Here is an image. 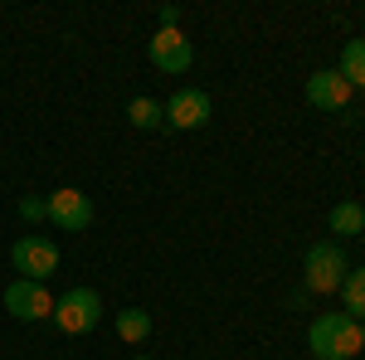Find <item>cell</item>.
I'll use <instances>...</instances> for the list:
<instances>
[{
    "mask_svg": "<svg viewBox=\"0 0 365 360\" xmlns=\"http://www.w3.org/2000/svg\"><path fill=\"white\" fill-rule=\"evenodd\" d=\"M117 336H122V341H132V346H141V341L151 336V312H141V307L117 312Z\"/></svg>",
    "mask_w": 365,
    "mask_h": 360,
    "instance_id": "10",
    "label": "cell"
},
{
    "mask_svg": "<svg viewBox=\"0 0 365 360\" xmlns=\"http://www.w3.org/2000/svg\"><path fill=\"white\" fill-rule=\"evenodd\" d=\"M20 215H25V220H49V200H34V195H25V200H20Z\"/></svg>",
    "mask_w": 365,
    "mask_h": 360,
    "instance_id": "15",
    "label": "cell"
},
{
    "mask_svg": "<svg viewBox=\"0 0 365 360\" xmlns=\"http://www.w3.org/2000/svg\"><path fill=\"white\" fill-rule=\"evenodd\" d=\"M341 297H346V317L365 322V268H351L341 282Z\"/></svg>",
    "mask_w": 365,
    "mask_h": 360,
    "instance_id": "13",
    "label": "cell"
},
{
    "mask_svg": "<svg viewBox=\"0 0 365 360\" xmlns=\"http://www.w3.org/2000/svg\"><path fill=\"white\" fill-rule=\"evenodd\" d=\"M161 112H166V127H175V132H195V127H205L210 122V93H200V88H180L170 103H161Z\"/></svg>",
    "mask_w": 365,
    "mask_h": 360,
    "instance_id": "7",
    "label": "cell"
},
{
    "mask_svg": "<svg viewBox=\"0 0 365 360\" xmlns=\"http://www.w3.org/2000/svg\"><path fill=\"white\" fill-rule=\"evenodd\" d=\"M49 220L58 229H68V234H83L88 224H93V200L83 190H73V185H63V190L49 195Z\"/></svg>",
    "mask_w": 365,
    "mask_h": 360,
    "instance_id": "8",
    "label": "cell"
},
{
    "mask_svg": "<svg viewBox=\"0 0 365 360\" xmlns=\"http://www.w3.org/2000/svg\"><path fill=\"white\" fill-rule=\"evenodd\" d=\"M307 346H312L317 360H351L361 351V322L346 317V312H327V317L312 322Z\"/></svg>",
    "mask_w": 365,
    "mask_h": 360,
    "instance_id": "1",
    "label": "cell"
},
{
    "mask_svg": "<svg viewBox=\"0 0 365 360\" xmlns=\"http://www.w3.org/2000/svg\"><path fill=\"white\" fill-rule=\"evenodd\" d=\"M54 322H58V331H68V336H88L98 322H103V297H98L93 287L63 292V297L54 302Z\"/></svg>",
    "mask_w": 365,
    "mask_h": 360,
    "instance_id": "2",
    "label": "cell"
},
{
    "mask_svg": "<svg viewBox=\"0 0 365 360\" xmlns=\"http://www.w3.org/2000/svg\"><path fill=\"white\" fill-rule=\"evenodd\" d=\"M327 224H331V234H365V205H356V200H341Z\"/></svg>",
    "mask_w": 365,
    "mask_h": 360,
    "instance_id": "12",
    "label": "cell"
},
{
    "mask_svg": "<svg viewBox=\"0 0 365 360\" xmlns=\"http://www.w3.org/2000/svg\"><path fill=\"white\" fill-rule=\"evenodd\" d=\"M307 103L322 112H341L351 103V83L341 78L336 68H322V73H312L307 78Z\"/></svg>",
    "mask_w": 365,
    "mask_h": 360,
    "instance_id": "9",
    "label": "cell"
},
{
    "mask_svg": "<svg viewBox=\"0 0 365 360\" xmlns=\"http://www.w3.org/2000/svg\"><path fill=\"white\" fill-rule=\"evenodd\" d=\"M361 239H365V234H361Z\"/></svg>",
    "mask_w": 365,
    "mask_h": 360,
    "instance_id": "19",
    "label": "cell"
},
{
    "mask_svg": "<svg viewBox=\"0 0 365 360\" xmlns=\"http://www.w3.org/2000/svg\"><path fill=\"white\" fill-rule=\"evenodd\" d=\"M5 312L20 317V322H44V317H54V297H49L44 282H34V277H15V282L5 287Z\"/></svg>",
    "mask_w": 365,
    "mask_h": 360,
    "instance_id": "4",
    "label": "cell"
},
{
    "mask_svg": "<svg viewBox=\"0 0 365 360\" xmlns=\"http://www.w3.org/2000/svg\"><path fill=\"white\" fill-rule=\"evenodd\" d=\"M361 346H365V326H361Z\"/></svg>",
    "mask_w": 365,
    "mask_h": 360,
    "instance_id": "17",
    "label": "cell"
},
{
    "mask_svg": "<svg viewBox=\"0 0 365 360\" xmlns=\"http://www.w3.org/2000/svg\"><path fill=\"white\" fill-rule=\"evenodd\" d=\"M302 268H307L312 292H341V282H346V273H351L341 244H312L307 258H302Z\"/></svg>",
    "mask_w": 365,
    "mask_h": 360,
    "instance_id": "3",
    "label": "cell"
},
{
    "mask_svg": "<svg viewBox=\"0 0 365 360\" xmlns=\"http://www.w3.org/2000/svg\"><path fill=\"white\" fill-rule=\"evenodd\" d=\"M10 263H15V273H25V277H34V282H44L49 273H58V249L49 244V239L29 234V239H15Z\"/></svg>",
    "mask_w": 365,
    "mask_h": 360,
    "instance_id": "5",
    "label": "cell"
},
{
    "mask_svg": "<svg viewBox=\"0 0 365 360\" xmlns=\"http://www.w3.org/2000/svg\"><path fill=\"white\" fill-rule=\"evenodd\" d=\"M175 20H180V10L175 5H161V29H175Z\"/></svg>",
    "mask_w": 365,
    "mask_h": 360,
    "instance_id": "16",
    "label": "cell"
},
{
    "mask_svg": "<svg viewBox=\"0 0 365 360\" xmlns=\"http://www.w3.org/2000/svg\"><path fill=\"white\" fill-rule=\"evenodd\" d=\"M132 360H151V356H132Z\"/></svg>",
    "mask_w": 365,
    "mask_h": 360,
    "instance_id": "18",
    "label": "cell"
},
{
    "mask_svg": "<svg viewBox=\"0 0 365 360\" xmlns=\"http://www.w3.org/2000/svg\"><path fill=\"white\" fill-rule=\"evenodd\" d=\"M146 54H151V63H156L161 73H190L195 44H190L180 29H156V39L146 44Z\"/></svg>",
    "mask_w": 365,
    "mask_h": 360,
    "instance_id": "6",
    "label": "cell"
},
{
    "mask_svg": "<svg viewBox=\"0 0 365 360\" xmlns=\"http://www.w3.org/2000/svg\"><path fill=\"white\" fill-rule=\"evenodd\" d=\"M127 117H132V127H156V122H166V112L156 98H132L127 103Z\"/></svg>",
    "mask_w": 365,
    "mask_h": 360,
    "instance_id": "14",
    "label": "cell"
},
{
    "mask_svg": "<svg viewBox=\"0 0 365 360\" xmlns=\"http://www.w3.org/2000/svg\"><path fill=\"white\" fill-rule=\"evenodd\" d=\"M336 73L351 88H365V39H351V44L341 49V68H336Z\"/></svg>",
    "mask_w": 365,
    "mask_h": 360,
    "instance_id": "11",
    "label": "cell"
}]
</instances>
